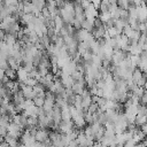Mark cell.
I'll return each mask as SVG.
<instances>
[{
  "label": "cell",
  "instance_id": "1",
  "mask_svg": "<svg viewBox=\"0 0 147 147\" xmlns=\"http://www.w3.org/2000/svg\"><path fill=\"white\" fill-rule=\"evenodd\" d=\"M54 106H55V94L53 92L48 91L45 94V101H44V105L41 108L45 110V113H49L53 110Z\"/></svg>",
  "mask_w": 147,
  "mask_h": 147
},
{
  "label": "cell",
  "instance_id": "2",
  "mask_svg": "<svg viewBox=\"0 0 147 147\" xmlns=\"http://www.w3.org/2000/svg\"><path fill=\"white\" fill-rule=\"evenodd\" d=\"M7 133L18 139V138L21 137V134L23 133V127H22L21 125H18L17 123L11 122V123H9L8 126H7Z\"/></svg>",
  "mask_w": 147,
  "mask_h": 147
},
{
  "label": "cell",
  "instance_id": "3",
  "mask_svg": "<svg viewBox=\"0 0 147 147\" xmlns=\"http://www.w3.org/2000/svg\"><path fill=\"white\" fill-rule=\"evenodd\" d=\"M84 15H85V18H86V20L94 21V20L99 16L98 8H96V7H94L92 3H90V5L84 9Z\"/></svg>",
  "mask_w": 147,
  "mask_h": 147
},
{
  "label": "cell",
  "instance_id": "4",
  "mask_svg": "<svg viewBox=\"0 0 147 147\" xmlns=\"http://www.w3.org/2000/svg\"><path fill=\"white\" fill-rule=\"evenodd\" d=\"M15 23H16V17L14 15H9V16H7V17H5V18L1 20V22H0V29L3 30L5 32H7L9 30V28L13 24H15Z\"/></svg>",
  "mask_w": 147,
  "mask_h": 147
},
{
  "label": "cell",
  "instance_id": "5",
  "mask_svg": "<svg viewBox=\"0 0 147 147\" xmlns=\"http://www.w3.org/2000/svg\"><path fill=\"white\" fill-rule=\"evenodd\" d=\"M20 88H21L23 95L25 96V99H33L37 95L36 92H34V90H33V86H30V85H26L24 83H21Z\"/></svg>",
  "mask_w": 147,
  "mask_h": 147
},
{
  "label": "cell",
  "instance_id": "6",
  "mask_svg": "<svg viewBox=\"0 0 147 147\" xmlns=\"http://www.w3.org/2000/svg\"><path fill=\"white\" fill-rule=\"evenodd\" d=\"M127 56V53L123 52L122 49H114L113 56H111V62L114 63V65H118V63L124 60Z\"/></svg>",
  "mask_w": 147,
  "mask_h": 147
},
{
  "label": "cell",
  "instance_id": "7",
  "mask_svg": "<svg viewBox=\"0 0 147 147\" xmlns=\"http://www.w3.org/2000/svg\"><path fill=\"white\" fill-rule=\"evenodd\" d=\"M75 127V125H74V122L70 119V121H61V123L59 124V131L61 132V133H63V134H67V133H69L72 129Z\"/></svg>",
  "mask_w": 147,
  "mask_h": 147
},
{
  "label": "cell",
  "instance_id": "8",
  "mask_svg": "<svg viewBox=\"0 0 147 147\" xmlns=\"http://www.w3.org/2000/svg\"><path fill=\"white\" fill-rule=\"evenodd\" d=\"M39 110H40V108L37 107V106L33 103V105L26 107L25 109H23V113H22V114H24L26 117H38Z\"/></svg>",
  "mask_w": 147,
  "mask_h": 147
},
{
  "label": "cell",
  "instance_id": "9",
  "mask_svg": "<svg viewBox=\"0 0 147 147\" xmlns=\"http://www.w3.org/2000/svg\"><path fill=\"white\" fill-rule=\"evenodd\" d=\"M34 138H36L37 141H39V142L42 144L44 141H46V140L49 139V132H48L46 129H39V130L36 131Z\"/></svg>",
  "mask_w": 147,
  "mask_h": 147
},
{
  "label": "cell",
  "instance_id": "10",
  "mask_svg": "<svg viewBox=\"0 0 147 147\" xmlns=\"http://www.w3.org/2000/svg\"><path fill=\"white\" fill-rule=\"evenodd\" d=\"M84 87H85V79L75 80L72 86H71L74 93H76V94H82V92L84 91Z\"/></svg>",
  "mask_w": 147,
  "mask_h": 147
},
{
  "label": "cell",
  "instance_id": "11",
  "mask_svg": "<svg viewBox=\"0 0 147 147\" xmlns=\"http://www.w3.org/2000/svg\"><path fill=\"white\" fill-rule=\"evenodd\" d=\"M61 117H62V121H70L71 119L69 103H67V105H64V106L61 107Z\"/></svg>",
  "mask_w": 147,
  "mask_h": 147
},
{
  "label": "cell",
  "instance_id": "12",
  "mask_svg": "<svg viewBox=\"0 0 147 147\" xmlns=\"http://www.w3.org/2000/svg\"><path fill=\"white\" fill-rule=\"evenodd\" d=\"M16 77L18 78V80H20L21 83H23V82L29 77V72H28L23 67L20 65V68L16 70Z\"/></svg>",
  "mask_w": 147,
  "mask_h": 147
},
{
  "label": "cell",
  "instance_id": "13",
  "mask_svg": "<svg viewBox=\"0 0 147 147\" xmlns=\"http://www.w3.org/2000/svg\"><path fill=\"white\" fill-rule=\"evenodd\" d=\"M142 77H144V72H142V71L137 67V68L132 71V80H133V83H134V84H137V83H138Z\"/></svg>",
  "mask_w": 147,
  "mask_h": 147
},
{
  "label": "cell",
  "instance_id": "14",
  "mask_svg": "<svg viewBox=\"0 0 147 147\" xmlns=\"http://www.w3.org/2000/svg\"><path fill=\"white\" fill-rule=\"evenodd\" d=\"M3 140L7 142L8 146H17V145H18L17 138H15V137H13V136H10V134H8V133L3 137Z\"/></svg>",
  "mask_w": 147,
  "mask_h": 147
},
{
  "label": "cell",
  "instance_id": "15",
  "mask_svg": "<svg viewBox=\"0 0 147 147\" xmlns=\"http://www.w3.org/2000/svg\"><path fill=\"white\" fill-rule=\"evenodd\" d=\"M3 41L7 44V45H9V46H11V47H14V45L16 44V36H14V34H10V33H7L6 36H5V39H3Z\"/></svg>",
  "mask_w": 147,
  "mask_h": 147
},
{
  "label": "cell",
  "instance_id": "16",
  "mask_svg": "<svg viewBox=\"0 0 147 147\" xmlns=\"http://www.w3.org/2000/svg\"><path fill=\"white\" fill-rule=\"evenodd\" d=\"M93 22H94V21H90V20H86V18H85V20L82 22V28L85 29V30H87V31H90V32H92L93 29H94Z\"/></svg>",
  "mask_w": 147,
  "mask_h": 147
},
{
  "label": "cell",
  "instance_id": "17",
  "mask_svg": "<svg viewBox=\"0 0 147 147\" xmlns=\"http://www.w3.org/2000/svg\"><path fill=\"white\" fill-rule=\"evenodd\" d=\"M98 17L101 20V22L103 24H106L111 20V14H110V11H101V14Z\"/></svg>",
  "mask_w": 147,
  "mask_h": 147
},
{
  "label": "cell",
  "instance_id": "18",
  "mask_svg": "<svg viewBox=\"0 0 147 147\" xmlns=\"http://www.w3.org/2000/svg\"><path fill=\"white\" fill-rule=\"evenodd\" d=\"M146 122H147V116L146 115H144V114H137L136 119H134V123H136L137 126H140V125H142Z\"/></svg>",
  "mask_w": 147,
  "mask_h": 147
},
{
  "label": "cell",
  "instance_id": "19",
  "mask_svg": "<svg viewBox=\"0 0 147 147\" xmlns=\"http://www.w3.org/2000/svg\"><path fill=\"white\" fill-rule=\"evenodd\" d=\"M33 103L37 106V107H39V108H41L42 107V105H44V101H45V96H41V95H36L33 99Z\"/></svg>",
  "mask_w": 147,
  "mask_h": 147
},
{
  "label": "cell",
  "instance_id": "20",
  "mask_svg": "<svg viewBox=\"0 0 147 147\" xmlns=\"http://www.w3.org/2000/svg\"><path fill=\"white\" fill-rule=\"evenodd\" d=\"M5 74H6V76H7L9 79H15V78H17V77H16V70L13 69V68L6 69V70H5Z\"/></svg>",
  "mask_w": 147,
  "mask_h": 147
},
{
  "label": "cell",
  "instance_id": "21",
  "mask_svg": "<svg viewBox=\"0 0 147 147\" xmlns=\"http://www.w3.org/2000/svg\"><path fill=\"white\" fill-rule=\"evenodd\" d=\"M109 7H110V2L108 0H101V3L99 6V9L101 11H108L109 10Z\"/></svg>",
  "mask_w": 147,
  "mask_h": 147
},
{
  "label": "cell",
  "instance_id": "22",
  "mask_svg": "<svg viewBox=\"0 0 147 147\" xmlns=\"http://www.w3.org/2000/svg\"><path fill=\"white\" fill-rule=\"evenodd\" d=\"M0 68H2L3 70L8 69L9 68V64H8V61L7 60H1L0 61Z\"/></svg>",
  "mask_w": 147,
  "mask_h": 147
},
{
  "label": "cell",
  "instance_id": "23",
  "mask_svg": "<svg viewBox=\"0 0 147 147\" xmlns=\"http://www.w3.org/2000/svg\"><path fill=\"white\" fill-rule=\"evenodd\" d=\"M6 134H7V127L0 125V140L3 139V137H5Z\"/></svg>",
  "mask_w": 147,
  "mask_h": 147
},
{
  "label": "cell",
  "instance_id": "24",
  "mask_svg": "<svg viewBox=\"0 0 147 147\" xmlns=\"http://www.w3.org/2000/svg\"><path fill=\"white\" fill-rule=\"evenodd\" d=\"M139 127H140V130H141V131L147 136V122H146V123H144L142 125H140Z\"/></svg>",
  "mask_w": 147,
  "mask_h": 147
},
{
  "label": "cell",
  "instance_id": "25",
  "mask_svg": "<svg viewBox=\"0 0 147 147\" xmlns=\"http://www.w3.org/2000/svg\"><path fill=\"white\" fill-rule=\"evenodd\" d=\"M91 1V3L94 6V7H96L98 9H99V6H100V3H101V0H90Z\"/></svg>",
  "mask_w": 147,
  "mask_h": 147
},
{
  "label": "cell",
  "instance_id": "26",
  "mask_svg": "<svg viewBox=\"0 0 147 147\" xmlns=\"http://www.w3.org/2000/svg\"><path fill=\"white\" fill-rule=\"evenodd\" d=\"M5 36H6L5 31L0 29V41H3V39H5Z\"/></svg>",
  "mask_w": 147,
  "mask_h": 147
},
{
  "label": "cell",
  "instance_id": "27",
  "mask_svg": "<svg viewBox=\"0 0 147 147\" xmlns=\"http://www.w3.org/2000/svg\"><path fill=\"white\" fill-rule=\"evenodd\" d=\"M142 1H145V0H132V2H133V5H136V6H138V5H140Z\"/></svg>",
  "mask_w": 147,
  "mask_h": 147
},
{
  "label": "cell",
  "instance_id": "28",
  "mask_svg": "<svg viewBox=\"0 0 147 147\" xmlns=\"http://www.w3.org/2000/svg\"><path fill=\"white\" fill-rule=\"evenodd\" d=\"M110 2V5H117V0H108Z\"/></svg>",
  "mask_w": 147,
  "mask_h": 147
},
{
  "label": "cell",
  "instance_id": "29",
  "mask_svg": "<svg viewBox=\"0 0 147 147\" xmlns=\"http://www.w3.org/2000/svg\"><path fill=\"white\" fill-rule=\"evenodd\" d=\"M144 88L147 91V78H146V82H145V85H144Z\"/></svg>",
  "mask_w": 147,
  "mask_h": 147
},
{
  "label": "cell",
  "instance_id": "30",
  "mask_svg": "<svg viewBox=\"0 0 147 147\" xmlns=\"http://www.w3.org/2000/svg\"><path fill=\"white\" fill-rule=\"evenodd\" d=\"M144 23H145V28H146V33H147V20H146V21H145Z\"/></svg>",
  "mask_w": 147,
  "mask_h": 147
},
{
  "label": "cell",
  "instance_id": "31",
  "mask_svg": "<svg viewBox=\"0 0 147 147\" xmlns=\"http://www.w3.org/2000/svg\"><path fill=\"white\" fill-rule=\"evenodd\" d=\"M146 116H147V110H146Z\"/></svg>",
  "mask_w": 147,
  "mask_h": 147
}]
</instances>
